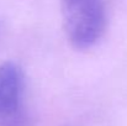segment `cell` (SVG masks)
I'll return each mask as SVG.
<instances>
[{"mask_svg":"<svg viewBox=\"0 0 127 126\" xmlns=\"http://www.w3.org/2000/svg\"><path fill=\"white\" fill-rule=\"evenodd\" d=\"M64 29L74 48L88 49L99 41L106 25L102 0H61Z\"/></svg>","mask_w":127,"mask_h":126,"instance_id":"cell-1","label":"cell"},{"mask_svg":"<svg viewBox=\"0 0 127 126\" xmlns=\"http://www.w3.org/2000/svg\"><path fill=\"white\" fill-rule=\"evenodd\" d=\"M0 126H30L24 73L14 62L0 64Z\"/></svg>","mask_w":127,"mask_h":126,"instance_id":"cell-2","label":"cell"}]
</instances>
